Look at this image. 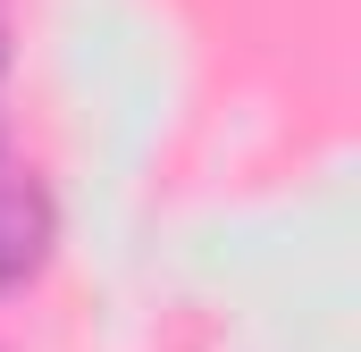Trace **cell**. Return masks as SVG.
<instances>
[{"mask_svg":"<svg viewBox=\"0 0 361 352\" xmlns=\"http://www.w3.org/2000/svg\"><path fill=\"white\" fill-rule=\"evenodd\" d=\"M51 244H59V201L34 176H0V294L34 285L51 268Z\"/></svg>","mask_w":361,"mask_h":352,"instance_id":"cell-1","label":"cell"},{"mask_svg":"<svg viewBox=\"0 0 361 352\" xmlns=\"http://www.w3.org/2000/svg\"><path fill=\"white\" fill-rule=\"evenodd\" d=\"M0 68H8V42H0Z\"/></svg>","mask_w":361,"mask_h":352,"instance_id":"cell-2","label":"cell"}]
</instances>
